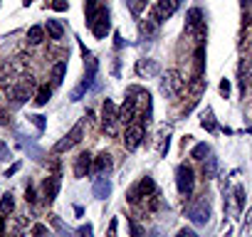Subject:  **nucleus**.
Segmentation results:
<instances>
[{
  "instance_id": "a878e982",
  "label": "nucleus",
  "mask_w": 252,
  "mask_h": 237,
  "mask_svg": "<svg viewBox=\"0 0 252 237\" xmlns=\"http://www.w3.org/2000/svg\"><path fill=\"white\" fill-rule=\"evenodd\" d=\"M208 153H210V146H208V144H198V146H193V151H190V158H195V161H203Z\"/></svg>"
},
{
  "instance_id": "6e6552de",
  "label": "nucleus",
  "mask_w": 252,
  "mask_h": 237,
  "mask_svg": "<svg viewBox=\"0 0 252 237\" xmlns=\"http://www.w3.org/2000/svg\"><path fill=\"white\" fill-rule=\"evenodd\" d=\"M134 118H136V99H131V96H126V101L121 104V109L116 111V121H121V124H134Z\"/></svg>"
},
{
  "instance_id": "c756f323",
  "label": "nucleus",
  "mask_w": 252,
  "mask_h": 237,
  "mask_svg": "<svg viewBox=\"0 0 252 237\" xmlns=\"http://www.w3.org/2000/svg\"><path fill=\"white\" fill-rule=\"evenodd\" d=\"M13 207H15V203H13V195L8 193V195H3V200H0V212H13Z\"/></svg>"
},
{
  "instance_id": "393cba45",
  "label": "nucleus",
  "mask_w": 252,
  "mask_h": 237,
  "mask_svg": "<svg viewBox=\"0 0 252 237\" xmlns=\"http://www.w3.org/2000/svg\"><path fill=\"white\" fill-rule=\"evenodd\" d=\"M50 225H52V227H55V230H57L62 237H72V232L67 230V225H64V222H62L57 215H50Z\"/></svg>"
},
{
  "instance_id": "9d476101",
  "label": "nucleus",
  "mask_w": 252,
  "mask_h": 237,
  "mask_svg": "<svg viewBox=\"0 0 252 237\" xmlns=\"http://www.w3.org/2000/svg\"><path fill=\"white\" fill-rule=\"evenodd\" d=\"M116 111H119V109H116V104L106 99V101H104V106H101V124H104V129H106V131H111V129H114V124H116Z\"/></svg>"
},
{
  "instance_id": "f704fd0d",
  "label": "nucleus",
  "mask_w": 252,
  "mask_h": 237,
  "mask_svg": "<svg viewBox=\"0 0 252 237\" xmlns=\"http://www.w3.org/2000/svg\"><path fill=\"white\" fill-rule=\"evenodd\" d=\"M203 87H205V79H203V77H193V82H190V91H193V94H200Z\"/></svg>"
},
{
  "instance_id": "f3484780",
  "label": "nucleus",
  "mask_w": 252,
  "mask_h": 237,
  "mask_svg": "<svg viewBox=\"0 0 252 237\" xmlns=\"http://www.w3.org/2000/svg\"><path fill=\"white\" fill-rule=\"evenodd\" d=\"M215 176H218V158L208 153L203 158V178H215Z\"/></svg>"
},
{
  "instance_id": "cd10ccee",
  "label": "nucleus",
  "mask_w": 252,
  "mask_h": 237,
  "mask_svg": "<svg viewBox=\"0 0 252 237\" xmlns=\"http://www.w3.org/2000/svg\"><path fill=\"white\" fill-rule=\"evenodd\" d=\"M141 32H144L146 37H154V35L158 32V23H156L154 18H149V20H146V23L141 25Z\"/></svg>"
},
{
  "instance_id": "7ed1b4c3",
  "label": "nucleus",
  "mask_w": 252,
  "mask_h": 237,
  "mask_svg": "<svg viewBox=\"0 0 252 237\" xmlns=\"http://www.w3.org/2000/svg\"><path fill=\"white\" fill-rule=\"evenodd\" d=\"M183 89H186V84H183V77H181L178 69H171V72L166 74V79L161 82V91H163V96H168V99L178 96Z\"/></svg>"
},
{
  "instance_id": "603ef678",
  "label": "nucleus",
  "mask_w": 252,
  "mask_h": 237,
  "mask_svg": "<svg viewBox=\"0 0 252 237\" xmlns=\"http://www.w3.org/2000/svg\"><path fill=\"white\" fill-rule=\"evenodd\" d=\"M225 237H232V232H227V235H225Z\"/></svg>"
},
{
  "instance_id": "e433bc0d",
  "label": "nucleus",
  "mask_w": 252,
  "mask_h": 237,
  "mask_svg": "<svg viewBox=\"0 0 252 237\" xmlns=\"http://www.w3.org/2000/svg\"><path fill=\"white\" fill-rule=\"evenodd\" d=\"M50 8L57 10V13H64L69 8V3H67V0H50Z\"/></svg>"
},
{
  "instance_id": "4be33fe9",
  "label": "nucleus",
  "mask_w": 252,
  "mask_h": 237,
  "mask_svg": "<svg viewBox=\"0 0 252 237\" xmlns=\"http://www.w3.org/2000/svg\"><path fill=\"white\" fill-rule=\"evenodd\" d=\"M109 168H111V156L104 151V153L96 156V161H94V171H96V173H104V171H109Z\"/></svg>"
},
{
  "instance_id": "39448f33",
  "label": "nucleus",
  "mask_w": 252,
  "mask_h": 237,
  "mask_svg": "<svg viewBox=\"0 0 252 237\" xmlns=\"http://www.w3.org/2000/svg\"><path fill=\"white\" fill-rule=\"evenodd\" d=\"M32 87H35L32 77H23V82H20L18 87H10V99H13V104H15V106L25 104V101L30 99V91H32Z\"/></svg>"
},
{
  "instance_id": "b1692460",
  "label": "nucleus",
  "mask_w": 252,
  "mask_h": 237,
  "mask_svg": "<svg viewBox=\"0 0 252 237\" xmlns=\"http://www.w3.org/2000/svg\"><path fill=\"white\" fill-rule=\"evenodd\" d=\"M64 72H67V62H57V64L52 67V82H55V84H62Z\"/></svg>"
},
{
  "instance_id": "2eb2a0df",
  "label": "nucleus",
  "mask_w": 252,
  "mask_h": 237,
  "mask_svg": "<svg viewBox=\"0 0 252 237\" xmlns=\"http://www.w3.org/2000/svg\"><path fill=\"white\" fill-rule=\"evenodd\" d=\"M99 13H101L99 0H87V3H84V18H87V25L89 28L94 25V20L99 18Z\"/></svg>"
},
{
  "instance_id": "7c9ffc66",
  "label": "nucleus",
  "mask_w": 252,
  "mask_h": 237,
  "mask_svg": "<svg viewBox=\"0 0 252 237\" xmlns=\"http://www.w3.org/2000/svg\"><path fill=\"white\" fill-rule=\"evenodd\" d=\"M23 148H25V151H28V153H30V156L35 158V161H42V151H40V148H37V146H35L32 141H28V144L23 141Z\"/></svg>"
},
{
  "instance_id": "a18cd8bd",
  "label": "nucleus",
  "mask_w": 252,
  "mask_h": 237,
  "mask_svg": "<svg viewBox=\"0 0 252 237\" xmlns=\"http://www.w3.org/2000/svg\"><path fill=\"white\" fill-rule=\"evenodd\" d=\"M18 171H20V163H13V166H10V168H8V173H5V176H8V178H10V176H15V173H18Z\"/></svg>"
},
{
  "instance_id": "20e7f679",
  "label": "nucleus",
  "mask_w": 252,
  "mask_h": 237,
  "mask_svg": "<svg viewBox=\"0 0 252 237\" xmlns=\"http://www.w3.org/2000/svg\"><path fill=\"white\" fill-rule=\"evenodd\" d=\"M178 5H181V0H158V3L154 5V10H151V18L161 25L163 20H168L178 10Z\"/></svg>"
},
{
  "instance_id": "412c9836",
  "label": "nucleus",
  "mask_w": 252,
  "mask_h": 237,
  "mask_svg": "<svg viewBox=\"0 0 252 237\" xmlns=\"http://www.w3.org/2000/svg\"><path fill=\"white\" fill-rule=\"evenodd\" d=\"M195 77H203V69H205V47L203 45H198L195 47Z\"/></svg>"
},
{
  "instance_id": "423d86ee",
  "label": "nucleus",
  "mask_w": 252,
  "mask_h": 237,
  "mask_svg": "<svg viewBox=\"0 0 252 237\" xmlns=\"http://www.w3.org/2000/svg\"><path fill=\"white\" fill-rule=\"evenodd\" d=\"M144 141V126L141 124H129L126 126V134H124V146L126 151H136Z\"/></svg>"
},
{
  "instance_id": "1a4fd4ad",
  "label": "nucleus",
  "mask_w": 252,
  "mask_h": 237,
  "mask_svg": "<svg viewBox=\"0 0 252 237\" xmlns=\"http://www.w3.org/2000/svg\"><path fill=\"white\" fill-rule=\"evenodd\" d=\"M109 30H111L109 10H106V8H101L99 18H96V20H94V25H92V32H94V37H96V40H104V37L109 35Z\"/></svg>"
},
{
  "instance_id": "c85d7f7f",
  "label": "nucleus",
  "mask_w": 252,
  "mask_h": 237,
  "mask_svg": "<svg viewBox=\"0 0 252 237\" xmlns=\"http://www.w3.org/2000/svg\"><path fill=\"white\" fill-rule=\"evenodd\" d=\"M50 96H52L50 87H40V89H37V96H35V104H37V106H45V104L50 101Z\"/></svg>"
},
{
  "instance_id": "5701e85b",
  "label": "nucleus",
  "mask_w": 252,
  "mask_h": 237,
  "mask_svg": "<svg viewBox=\"0 0 252 237\" xmlns=\"http://www.w3.org/2000/svg\"><path fill=\"white\" fill-rule=\"evenodd\" d=\"M129 3V10H131V15H141L144 10H146V5H149V0H126Z\"/></svg>"
},
{
  "instance_id": "6ab92c4d",
  "label": "nucleus",
  "mask_w": 252,
  "mask_h": 237,
  "mask_svg": "<svg viewBox=\"0 0 252 237\" xmlns=\"http://www.w3.org/2000/svg\"><path fill=\"white\" fill-rule=\"evenodd\" d=\"M136 188H139V193H141V198H149V195H154V193H156V183H154V178H151V176H146V178H141Z\"/></svg>"
},
{
  "instance_id": "f257e3e1",
  "label": "nucleus",
  "mask_w": 252,
  "mask_h": 237,
  "mask_svg": "<svg viewBox=\"0 0 252 237\" xmlns=\"http://www.w3.org/2000/svg\"><path fill=\"white\" fill-rule=\"evenodd\" d=\"M176 188H178V193H181L183 198H190V195H193V190H195V178H193V168H190V166L181 163V166L176 168Z\"/></svg>"
},
{
  "instance_id": "ddd939ff",
  "label": "nucleus",
  "mask_w": 252,
  "mask_h": 237,
  "mask_svg": "<svg viewBox=\"0 0 252 237\" xmlns=\"http://www.w3.org/2000/svg\"><path fill=\"white\" fill-rule=\"evenodd\" d=\"M92 193H94L96 200H106L111 195V180L109 178H96L94 185H92Z\"/></svg>"
},
{
  "instance_id": "c9c22d12",
  "label": "nucleus",
  "mask_w": 252,
  "mask_h": 237,
  "mask_svg": "<svg viewBox=\"0 0 252 237\" xmlns=\"http://www.w3.org/2000/svg\"><path fill=\"white\" fill-rule=\"evenodd\" d=\"M32 237H52V235H50V230H47L42 222H37V225L32 227Z\"/></svg>"
},
{
  "instance_id": "8fccbe9b",
  "label": "nucleus",
  "mask_w": 252,
  "mask_h": 237,
  "mask_svg": "<svg viewBox=\"0 0 252 237\" xmlns=\"http://www.w3.org/2000/svg\"><path fill=\"white\" fill-rule=\"evenodd\" d=\"M151 237H161V235H158V230H154V232H151Z\"/></svg>"
},
{
  "instance_id": "0eeeda50",
  "label": "nucleus",
  "mask_w": 252,
  "mask_h": 237,
  "mask_svg": "<svg viewBox=\"0 0 252 237\" xmlns=\"http://www.w3.org/2000/svg\"><path fill=\"white\" fill-rule=\"evenodd\" d=\"M82 134H84V126H82V124H74V129H72L62 141H57L52 151H55V153H64V151H69L72 146H77V144L82 141Z\"/></svg>"
},
{
  "instance_id": "ea45409f",
  "label": "nucleus",
  "mask_w": 252,
  "mask_h": 237,
  "mask_svg": "<svg viewBox=\"0 0 252 237\" xmlns=\"http://www.w3.org/2000/svg\"><path fill=\"white\" fill-rule=\"evenodd\" d=\"M77 237H94V227L92 225H82L77 230Z\"/></svg>"
},
{
  "instance_id": "f8f14e48",
  "label": "nucleus",
  "mask_w": 252,
  "mask_h": 237,
  "mask_svg": "<svg viewBox=\"0 0 252 237\" xmlns=\"http://www.w3.org/2000/svg\"><path fill=\"white\" fill-rule=\"evenodd\" d=\"M158 72H161V67L154 59H139L136 62V74L139 77H156Z\"/></svg>"
},
{
  "instance_id": "a19ab883",
  "label": "nucleus",
  "mask_w": 252,
  "mask_h": 237,
  "mask_svg": "<svg viewBox=\"0 0 252 237\" xmlns=\"http://www.w3.org/2000/svg\"><path fill=\"white\" fill-rule=\"evenodd\" d=\"M220 94H222L225 99L230 96V79H222V82H220Z\"/></svg>"
},
{
  "instance_id": "4c0bfd02",
  "label": "nucleus",
  "mask_w": 252,
  "mask_h": 237,
  "mask_svg": "<svg viewBox=\"0 0 252 237\" xmlns=\"http://www.w3.org/2000/svg\"><path fill=\"white\" fill-rule=\"evenodd\" d=\"M129 230H131V237H146L144 230H141V225L136 220H129Z\"/></svg>"
},
{
  "instance_id": "4468645a",
  "label": "nucleus",
  "mask_w": 252,
  "mask_h": 237,
  "mask_svg": "<svg viewBox=\"0 0 252 237\" xmlns=\"http://www.w3.org/2000/svg\"><path fill=\"white\" fill-rule=\"evenodd\" d=\"M89 171H92V156L89 153H79L77 161H74V176L77 178H84Z\"/></svg>"
},
{
  "instance_id": "79ce46f5",
  "label": "nucleus",
  "mask_w": 252,
  "mask_h": 237,
  "mask_svg": "<svg viewBox=\"0 0 252 237\" xmlns=\"http://www.w3.org/2000/svg\"><path fill=\"white\" fill-rule=\"evenodd\" d=\"M176 237H198V235H195V230H190V227H181Z\"/></svg>"
},
{
  "instance_id": "dca6fc26",
  "label": "nucleus",
  "mask_w": 252,
  "mask_h": 237,
  "mask_svg": "<svg viewBox=\"0 0 252 237\" xmlns=\"http://www.w3.org/2000/svg\"><path fill=\"white\" fill-rule=\"evenodd\" d=\"M200 126H203L208 134H213V131L218 129V124H215V116H213V109H210V106H205V111L200 114Z\"/></svg>"
},
{
  "instance_id": "f03ea898",
  "label": "nucleus",
  "mask_w": 252,
  "mask_h": 237,
  "mask_svg": "<svg viewBox=\"0 0 252 237\" xmlns=\"http://www.w3.org/2000/svg\"><path fill=\"white\" fill-rule=\"evenodd\" d=\"M186 217H190L195 225H205L210 220V205H208V200L205 198H198V200L188 203L186 205Z\"/></svg>"
},
{
  "instance_id": "bb28decb",
  "label": "nucleus",
  "mask_w": 252,
  "mask_h": 237,
  "mask_svg": "<svg viewBox=\"0 0 252 237\" xmlns=\"http://www.w3.org/2000/svg\"><path fill=\"white\" fill-rule=\"evenodd\" d=\"M232 198H235V212L242 210V207H245V188H242V185H235Z\"/></svg>"
},
{
  "instance_id": "3c124183",
  "label": "nucleus",
  "mask_w": 252,
  "mask_h": 237,
  "mask_svg": "<svg viewBox=\"0 0 252 237\" xmlns=\"http://www.w3.org/2000/svg\"><path fill=\"white\" fill-rule=\"evenodd\" d=\"M30 3H32V0H23V5H25V8H28V5H30Z\"/></svg>"
},
{
  "instance_id": "c03bdc74",
  "label": "nucleus",
  "mask_w": 252,
  "mask_h": 237,
  "mask_svg": "<svg viewBox=\"0 0 252 237\" xmlns=\"http://www.w3.org/2000/svg\"><path fill=\"white\" fill-rule=\"evenodd\" d=\"M10 153H8V144H3L0 141V158H8Z\"/></svg>"
},
{
  "instance_id": "473e14b6",
  "label": "nucleus",
  "mask_w": 252,
  "mask_h": 237,
  "mask_svg": "<svg viewBox=\"0 0 252 237\" xmlns=\"http://www.w3.org/2000/svg\"><path fill=\"white\" fill-rule=\"evenodd\" d=\"M87 89H89V87H87V82H84V79H82V84H79V87H74V89H72V94H69V99H72V101H79V99H82V96H84V91H87Z\"/></svg>"
},
{
  "instance_id": "72a5a7b5",
  "label": "nucleus",
  "mask_w": 252,
  "mask_h": 237,
  "mask_svg": "<svg viewBox=\"0 0 252 237\" xmlns=\"http://www.w3.org/2000/svg\"><path fill=\"white\" fill-rule=\"evenodd\" d=\"M168 136H171L168 131H161V136H158V139H161V146H158V153H161V156H166V153H168V144H171V141H168Z\"/></svg>"
},
{
  "instance_id": "9b49d317",
  "label": "nucleus",
  "mask_w": 252,
  "mask_h": 237,
  "mask_svg": "<svg viewBox=\"0 0 252 237\" xmlns=\"http://www.w3.org/2000/svg\"><path fill=\"white\" fill-rule=\"evenodd\" d=\"M60 185H62V178H60V176H50V178H45V183H42V195H45L47 203H52V200L57 198Z\"/></svg>"
},
{
  "instance_id": "de8ad7c7",
  "label": "nucleus",
  "mask_w": 252,
  "mask_h": 237,
  "mask_svg": "<svg viewBox=\"0 0 252 237\" xmlns=\"http://www.w3.org/2000/svg\"><path fill=\"white\" fill-rule=\"evenodd\" d=\"M5 230V217H3V212H0V232Z\"/></svg>"
},
{
  "instance_id": "37998d69",
  "label": "nucleus",
  "mask_w": 252,
  "mask_h": 237,
  "mask_svg": "<svg viewBox=\"0 0 252 237\" xmlns=\"http://www.w3.org/2000/svg\"><path fill=\"white\" fill-rule=\"evenodd\" d=\"M25 200H28V203H35V188H32V185L25 188Z\"/></svg>"
},
{
  "instance_id": "2f4dec72",
  "label": "nucleus",
  "mask_w": 252,
  "mask_h": 237,
  "mask_svg": "<svg viewBox=\"0 0 252 237\" xmlns=\"http://www.w3.org/2000/svg\"><path fill=\"white\" fill-rule=\"evenodd\" d=\"M28 118H30V121L37 126V131H40V134L47 129V121H45V116H42V114H32V116H28Z\"/></svg>"
},
{
  "instance_id": "aec40b11",
  "label": "nucleus",
  "mask_w": 252,
  "mask_h": 237,
  "mask_svg": "<svg viewBox=\"0 0 252 237\" xmlns=\"http://www.w3.org/2000/svg\"><path fill=\"white\" fill-rule=\"evenodd\" d=\"M45 40V28L42 25H32L30 30H28V42L30 45H40Z\"/></svg>"
},
{
  "instance_id": "a211bd4d",
  "label": "nucleus",
  "mask_w": 252,
  "mask_h": 237,
  "mask_svg": "<svg viewBox=\"0 0 252 237\" xmlns=\"http://www.w3.org/2000/svg\"><path fill=\"white\" fill-rule=\"evenodd\" d=\"M47 35H50V40H62L64 37V28H62V23L60 20H47Z\"/></svg>"
},
{
  "instance_id": "49530a36",
  "label": "nucleus",
  "mask_w": 252,
  "mask_h": 237,
  "mask_svg": "<svg viewBox=\"0 0 252 237\" xmlns=\"http://www.w3.org/2000/svg\"><path fill=\"white\" fill-rule=\"evenodd\" d=\"M109 237H116V217L109 222Z\"/></svg>"
},
{
  "instance_id": "09e8293b",
  "label": "nucleus",
  "mask_w": 252,
  "mask_h": 237,
  "mask_svg": "<svg viewBox=\"0 0 252 237\" xmlns=\"http://www.w3.org/2000/svg\"><path fill=\"white\" fill-rule=\"evenodd\" d=\"M240 3H242V8H247V5L252 3V0H240Z\"/></svg>"
},
{
  "instance_id": "58836bf2",
  "label": "nucleus",
  "mask_w": 252,
  "mask_h": 237,
  "mask_svg": "<svg viewBox=\"0 0 252 237\" xmlns=\"http://www.w3.org/2000/svg\"><path fill=\"white\" fill-rule=\"evenodd\" d=\"M126 200L129 203H139L141 200V193H139V188L134 185V188H129V193H126Z\"/></svg>"
}]
</instances>
